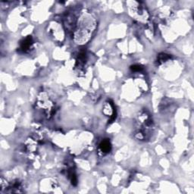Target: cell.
Listing matches in <instances>:
<instances>
[{
	"mask_svg": "<svg viewBox=\"0 0 194 194\" xmlns=\"http://www.w3.org/2000/svg\"><path fill=\"white\" fill-rule=\"evenodd\" d=\"M171 58V55H169L168 54H165V53H162L159 55L158 57V61L160 63L164 62V61H168V59H170Z\"/></svg>",
	"mask_w": 194,
	"mask_h": 194,
	"instance_id": "5",
	"label": "cell"
},
{
	"mask_svg": "<svg viewBox=\"0 0 194 194\" xmlns=\"http://www.w3.org/2000/svg\"><path fill=\"white\" fill-rule=\"evenodd\" d=\"M33 39L31 36H28L26 38L24 39L21 42L20 47H19V49L21 52H27L31 49V48L33 46Z\"/></svg>",
	"mask_w": 194,
	"mask_h": 194,
	"instance_id": "2",
	"label": "cell"
},
{
	"mask_svg": "<svg viewBox=\"0 0 194 194\" xmlns=\"http://www.w3.org/2000/svg\"><path fill=\"white\" fill-rule=\"evenodd\" d=\"M130 69L132 70V71H142L143 69V67H142L141 65H139V64H134V65H132L131 67H130Z\"/></svg>",
	"mask_w": 194,
	"mask_h": 194,
	"instance_id": "6",
	"label": "cell"
},
{
	"mask_svg": "<svg viewBox=\"0 0 194 194\" xmlns=\"http://www.w3.org/2000/svg\"><path fill=\"white\" fill-rule=\"evenodd\" d=\"M96 28V21L90 13L84 12L78 20L76 30L74 33L75 43L83 45L89 41Z\"/></svg>",
	"mask_w": 194,
	"mask_h": 194,
	"instance_id": "1",
	"label": "cell"
},
{
	"mask_svg": "<svg viewBox=\"0 0 194 194\" xmlns=\"http://www.w3.org/2000/svg\"><path fill=\"white\" fill-rule=\"evenodd\" d=\"M100 150L104 154L109 153L112 150V144L108 139H105L100 143Z\"/></svg>",
	"mask_w": 194,
	"mask_h": 194,
	"instance_id": "3",
	"label": "cell"
},
{
	"mask_svg": "<svg viewBox=\"0 0 194 194\" xmlns=\"http://www.w3.org/2000/svg\"><path fill=\"white\" fill-rule=\"evenodd\" d=\"M68 176L72 184H73L74 186H76L77 183V176L76 174H75V173L74 172V171H70L68 172Z\"/></svg>",
	"mask_w": 194,
	"mask_h": 194,
	"instance_id": "4",
	"label": "cell"
}]
</instances>
